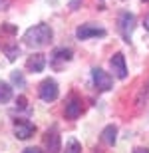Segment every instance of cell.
Instances as JSON below:
<instances>
[{
  "label": "cell",
  "instance_id": "12",
  "mask_svg": "<svg viewBox=\"0 0 149 153\" xmlns=\"http://www.w3.org/2000/svg\"><path fill=\"white\" fill-rule=\"evenodd\" d=\"M115 139H117V127H115L113 123L111 125H105L102 131V141L105 143V145H113Z\"/></svg>",
  "mask_w": 149,
  "mask_h": 153
},
{
  "label": "cell",
  "instance_id": "19",
  "mask_svg": "<svg viewBox=\"0 0 149 153\" xmlns=\"http://www.w3.org/2000/svg\"><path fill=\"white\" fill-rule=\"evenodd\" d=\"M10 6V0H0V10H6Z\"/></svg>",
  "mask_w": 149,
  "mask_h": 153
},
{
  "label": "cell",
  "instance_id": "18",
  "mask_svg": "<svg viewBox=\"0 0 149 153\" xmlns=\"http://www.w3.org/2000/svg\"><path fill=\"white\" fill-rule=\"evenodd\" d=\"M80 4H82V0H72V2H70V8H72V10H78Z\"/></svg>",
  "mask_w": 149,
  "mask_h": 153
},
{
  "label": "cell",
  "instance_id": "3",
  "mask_svg": "<svg viewBox=\"0 0 149 153\" xmlns=\"http://www.w3.org/2000/svg\"><path fill=\"white\" fill-rule=\"evenodd\" d=\"M38 94H40V97L44 100V102H54L58 97V94H60V88H58V82L52 78H46L44 82L40 84V88H38Z\"/></svg>",
  "mask_w": 149,
  "mask_h": 153
},
{
  "label": "cell",
  "instance_id": "17",
  "mask_svg": "<svg viewBox=\"0 0 149 153\" xmlns=\"http://www.w3.org/2000/svg\"><path fill=\"white\" fill-rule=\"evenodd\" d=\"M16 103H18V108H26V97L20 96V97L16 100Z\"/></svg>",
  "mask_w": 149,
  "mask_h": 153
},
{
  "label": "cell",
  "instance_id": "21",
  "mask_svg": "<svg viewBox=\"0 0 149 153\" xmlns=\"http://www.w3.org/2000/svg\"><path fill=\"white\" fill-rule=\"evenodd\" d=\"M143 28L149 32V14H145V18H143Z\"/></svg>",
  "mask_w": 149,
  "mask_h": 153
},
{
  "label": "cell",
  "instance_id": "1",
  "mask_svg": "<svg viewBox=\"0 0 149 153\" xmlns=\"http://www.w3.org/2000/svg\"><path fill=\"white\" fill-rule=\"evenodd\" d=\"M52 36H54V32H52V28L48 24H36V26H32V28H28L24 32L22 40L30 48H42V46L50 44Z\"/></svg>",
  "mask_w": 149,
  "mask_h": 153
},
{
  "label": "cell",
  "instance_id": "13",
  "mask_svg": "<svg viewBox=\"0 0 149 153\" xmlns=\"http://www.w3.org/2000/svg\"><path fill=\"white\" fill-rule=\"evenodd\" d=\"M10 97H12V88H10V84L0 82V103L10 102Z\"/></svg>",
  "mask_w": 149,
  "mask_h": 153
},
{
  "label": "cell",
  "instance_id": "23",
  "mask_svg": "<svg viewBox=\"0 0 149 153\" xmlns=\"http://www.w3.org/2000/svg\"><path fill=\"white\" fill-rule=\"evenodd\" d=\"M141 2H149V0H141Z\"/></svg>",
  "mask_w": 149,
  "mask_h": 153
},
{
  "label": "cell",
  "instance_id": "9",
  "mask_svg": "<svg viewBox=\"0 0 149 153\" xmlns=\"http://www.w3.org/2000/svg\"><path fill=\"white\" fill-rule=\"evenodd\" d=\"M82 115V100L78 96H72L66 103V117L68 119H78Z\"/></svg>",
  "mask_w": 149,
  "mask_h": 153
},
{
  "label": "cell",
  "instance_id": "6",
  "mask_svg": "<svg viewBox=\"0 0 149 153\" xmlns=\"http://www.w3.org/2000/svg\"><path fill=\"white\" fill-rule=\"evenodd\" d=\"M36 127L30 123L28 119H16V123H14V135L18 139H30V137L34 135Z\"/></svg>",
  "mask_w": 149,
  "mask_h": 153
},
{
  "label": "cell",
  "instance_id": "11",
  "mask_svg": "<svg viewBox=\"0 0 149 153\" xmlns=\"http://www.w3.org/2000/svg\"><path fill=\"white\" fill-rule=\"evenodd\" d=\"M72 60V50L70 48H56L52 54V64L60 66V62H70Z\"/></svg>",
  "mask_w": 149,
  "mask_h": 153
},
{
  "label": "cell",
  "instance_id": "14",
  "mask_svg": "<svg viewBox=\"0 0 149 153\" xmlns=\"http://www.w3.org/2000/svg\"><path fill=\"white\" fill-rule=\"evenodd\" d=\"M64 153H82V145L78 139H68V143H66V149H64Z\"/></svg>",
  "mask_w": 149,
  "mask_h": 153
},
{
  "label": "cell",
  "instance_id": "16",
  "mask_svg": "<svg viewBox=\"0 0 149 153\" xmlns=\"http://www.w3.org/2000/svg\"><path fill=\"white\" fill-rule=\"evenodd\" d=\"M6 54H8V60H10V62H14V60H16V56H18V48H16V46L6 48Z\"/></svg>",
  "mask_w": 149,
  "mask_h": 153
},
{
  "label": "cell",
  "instance_id": "5",
  "mask_svg": "<svg viewBox=\"0 0 149 153\" xmlns=\"http://www.w3.org/2000/svg\"><path fill=\"white\" fill-rule=\"evenodd\" d=\"M98 36H105V28L93 26V24H82L76 28V38L78 40H90V38H98Z\"/></svg>",
  "mask_w": 149,
  "mask_h": 153
},
{
  "label": "cell",
  "instance_id": "20",
  "mask_svg": "<svg viewBox=\"0 0 149 153\" xmlns=\"http://www.w3.org/2000/svg\"><path fill=\"white\" fill-rule=\"evenodd\" d=\"M24 153H42V151L38 147H26V149H24Z\"/></svg>",
  "mask_w": 149,
  "mask_h": 153
},
{
  "label": "cell",
  "instance_id": "15",
  "mask_svg": "<svg viewBox=\"0 0 149 153\" xmlns=\"http://www.w3.org/2000/svg\"><path fill=\"white\" fill-rule=\"evenodd\" d=\"M12 82L16 85H24V76L22 72H12Z\"/></svg>",
  "mask_w": 149,
  "mask_h": 153
},
{
  "label": "cell",
  "instance_id": "10",
  "mask_svg": "<svg viewBox=\"0 0 149 153\" xmlns=\"http://www.w3.org/2000/svg\"><path fill=\"white\" fill-rule=\"evenodd\" d=\"M46 147H48V153H58L60 151V135H58V129L56 125L48 129L46 133Z\"/></svg>",
  "mask_w": 149,
  "mask_h": 153
},
{
  "label": "cell",
  "instance_id": "22",
  "mask_svg": "<svg viewBox=\"0 0 149 153\" xmlns=\"http://www.w3.org/2000/svg\"><path fill=\"white\" fill-rule=\"evenodd\" d=\"M133 153H149V149H147V147H137Z\"/></svg>",
  "mask_w": 149,
  "mask_h": 153
},
{
  "label": "cell",
  "instance_id": "2",
  "mask_svg": "<svg viewBox=\"0 0 149 153\" xmlns=\"http://www.w3.org/2000/svg\"><path fill=\"white\" fill-rule=\"evenodd\" d=\"M117 24H119V32H121V36H123V40L129 44V42H131L133 28H135V14H133V12H121Z\"/></svg>",
  "mask_w": 149,
  "mask_h": 153
},
{
  "label": "cell",
  "instance_id": "8",
  "mask_svg": "<svg viewBox=\"0 0 149 153\" xmlns=\"http://www.w3.org/2000/svg\"><path fill=\"white\" fill-rule=\"evenodd\" d=\"M46 68V56L44 54H32V56H28V60H26V70L28 72H32V74H38V72H42V70Z\"/></svg>",
  "mask_w": 149,
  "mask_h": 153
},
{
  "label": "cell",
  "instance_id": "4",
  "mask_svg": "<svg viewBox=\"0 0 149 153\" xmlns=\"http://www.w3.org/2000/svg\"><path fill=\"white\" fill-rule=\"evenodd\" d=\"M92 79H93V85H96L99 91H107V90H111V85H113V78H111L107 72H103L102 68L92 70Z\"/></svg>",
  "mask_w": 149,
  "mask_h": 153
},
{
  "label": "cell",
  "instance_id": "7",
  "mask_svg": "<svg viewBox=\"0 0 149 153\" xmlns=\"http://www.w3.org/2000/svg\"><path fill=\"white\" fill-rule=\"evenodd\" d=\"M109 66H111V70H113V74L117 76L119 79H125L127 78V66H125V56L121 54V52H117V54H113V58L109 60Z\"/></svg>",
  "mask_w": 149,
  "mask_h": 153
}]
</instances>
